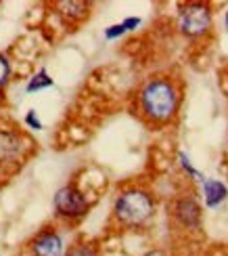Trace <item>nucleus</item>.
Instances as JSON below:
<instances>
[{
  "label": "nucleus",
  "instance_id": "7ed1b4c3",
  "mask_svg": "<svg viewBox=\"0 0 228 256\" xmlns=\"http://www.w3.org/2000/svg\"><path fill=\"white\" fill-rule=\"evenodd\" d=\"M178 28L184 36L197 38L205 34L212 28V10L208 4L201 2H191L187 6H182L178 15Z\"/></svg>",
  "mask_w": 228,
  "mask_h": 256
},
{
  "label": "nucleus",
  "instance_id": "0eeeda50",
  "mask_svg": "<svg viewBox=\"0 0 228 256\" xmlns=\"http://www.w3.org/2000/svg\"><path fill=\"white\" fill-rule=\"evenodd\" d=\"M203 196H205V204H208L210 208H216V206L222 204V202L226 200L228 189L220 183V180L205 178L203 180Z\"/></svg>",
  "mask_w": 228,
  "mask_h": 256
},
{
  "label": "nucleus",
  "instance_id": "9b49d317",
  "mask_svg": "<svg viewBox=\"0 0 228 256\" xmlns=\"http://www.w3.org/2000/svg\"><path fill=\"white\" fill-rule=\"evenodd\" d=\"M50 84H52V80L46 78V72H40V76L29 82L27 90H36V88H42V86H50Z\"/></svg>",
  "mask_w": 228,
  "mask_h": 256
},
{
  "label": "nucleus",
  "instance_id": "20e7f679",
  "mask_svg": "<svg viewBox=\"0 0 228 256\" xmlns=\"http://www.w3.org/2000/svg\"><path fill=\"white\" fill-rule=\"evenodd\" d=\"M55 208L61 216L65 218H78V216H84L86 210H88V200L78 187H63L57 198H55Z\"/></svg>",
  "mask_w": 228,
  "mask_h": 256
},
{
  "label": "nucleus",
  "instance_id": "423d86ee",
  "mask_svg": "<svg viewBox=\"0 0 228 256\" xmlns=\"http://www.w3.org/2000/svg\"><path fill=\"white\" fill-rule=\"evenodd\" d=\"M31 250L36 256H61L63 252V242L59 238V233H55L52 229L42 231L40 236L31 244Z\"/></svg>",
  "mask_w": 228,
  "mask_h": 256
},
{
  "label": "nucleus",
  "instance_id": "f03ea898",
  "mask_svg": "<svg viewBox=\"0 0 228 256\" xmlns=\"http://www.w3.org/2000/svg\"><path fill=\"white\" fill-rule=\"evenodd\" d=\"M155 202L149 191L132 187L117 196L113 204V216L117 218V222H122L126 227H138L151 218Z\"/></svg>",
  "mask_w": 228,
  "mask_h": 256
},
{
  "label": "nucleus",
  "instance_id": "1a4fd4ad",
  "mask_svg": "<svg viewBox=\"0 0 228 256\" xmlns=\"http://www.w3.org/2000/svg\"><path fill=\"white\" fill-rule=\"evenodd\" d=\"M138 24H140V19L130 17V19H126V21H124V24H117V26L107 28V30H105V36H107V38H117V36H122L124 32L132 30V28H134V26H138Z\"/></svg>",
  "mask_w": 228,
  "mask_h": 256
},
{
  "label": "nucleus",
  "instance_id": "4468645a",
  "mask_svg": "<svg viewBox=\"0 0 228 256\" xmlns=\"http://www.w3.org/2000/svg\"><path fill=\"white\" fill-rule=\"evenodd\" d=\"M224 24H226V28H228V10H226V15H224Z\"/></svg>",
  "mask_w": 228,
  "mask_h": 256
},
{
  "label": "nucleus",
  "instance_id": "9d476101",
  "mask_svg": "<svg viewBox=\"0 0 228 256\" xmlns=\"http://www.w3.org/2000/svg\"><path fill=\"white\" fill-rule=\"evenodd\" d=\"M67 256H101L99 252H96L92 246H88V244H78V246H73Z\"/></svg>",
  "mask_w": 228,
  "mask_h": 256
},
{
  "label": "nucleus",
  "instance_id": "f8f14e48",
  "mask_svg": "<svg viewBox=\"0 0 228 256\" xmlns=\"http://www.w3.org/2000/svg\"><path fill=\"white\" fill-rule=\"evenodd\" d=\"M8 78V61L0 55V84H4Z\"/></svg>",
  "mask_w": 228,
  "mask_h": 256
},
{
  "label": "nucleus",
  "instance_id": "f257e3e1",
  "mask_svg": "<svg viewBox=\"0 0 228 256\" xmlns=\"http://www.w3.org/2000/svg\"><path fill=\"white\" fill-rule=\"evenodd\" d=\"M178 88L170 78H151L138 92L140 112L151 122H168L178 110Z\"/></svg>",
  "mask_w": 228,
  "mask_h": 256
},
{
  "label": "nucleus",
  "instance_id": "ddd939ff",
  "mask_svg": "<svg viewBox=\"0 0 228 256\" xmlns=\"http://www.w3.org/2000/svg\"><path fill=\"white\" fill-rule=\"evenodd\" d=\"M27 122H29L31 126H36V128H40V124H38V120L34 118V114H29V116H27Z\"/></svg>",
  "mask_w": 228,
  "mask_h": 256
},
{
  "label": "nucleus",
  "instance_id": "6e6552de",
  "mask_svg": "<svg viewBox=\"0 0 228 256\" xmlns=\"http://www.w3.org/2000/svg\"><path fill=\"white\" fill-rule=\"evenodd\" d=\"M21 138L17 134H10V132H0V158L6 160V158H13L19 154L21 149Z\"/></svg>",
  "mask_w": 228,
  "mask_h": 256
},
{
  "label": "nucleus",
  "instance_id": "39448f33",
  "mask_svg": "<svg viewBox=\"0 0 228 256\" xmlns=\"http://www.w3.org/2000/svg\"><path fill=\"white\" fill-rule=\"evenodd\" d=\"M174 216L187 229H197L201 225V208L191 196L176 200V204H174Z\"/></svg>",
  "mask_w": 228,
  "mask_h": 256
}]
</instances>
